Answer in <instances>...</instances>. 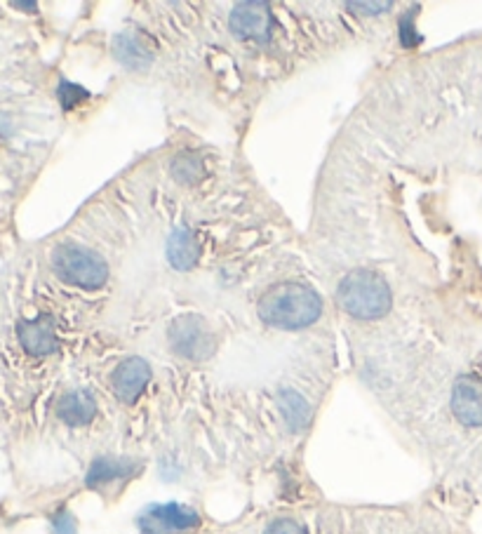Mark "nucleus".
Here are the masks:
<instances>
[{
  "label": "nucleus",
  "instance_id": "nucleus-2",
  "mask_svg": "<svg viewBox=\"0 0 482 534\" xmlns=\"http://www.w3.org/2000/svg\"><path fill=\"white\" fill-rule=\"evenodd\" d=\"M341 309L363 320L381 318L390 309V287L389 283L374 271H353L339 285Z\"/></svg>",
  "mask_w": 482,
  "mask_h": 534
},
{
  "label": "nucleus",
  "instance_id": "nucleus-5",
  "mask_svg": "<svg viewBox=\"0 0 482 534\" xmlns=\"http://www.w3.org/2000/svg\"><path fill=\"white\" fill-rule=\"evenodd\" d=\"M196 525H198V516L180 503L151 506L142 518L144 534H174L196 528Z\"/></svg>",
  "mask_w": 482,
  "mask_h": 534
},
{
  "label": "nucleus",
  "instance_id": "nucleus-4",
  "mask_svg": "<svg viewBox=\"0 0 482 534\" xmlns=\"http://www.w3.org/2000/svg\"><path fill=\"white\" fill-rule=\"evenodd\" d=\"M170 346L184 358L203 361L215 351V335L200 316H181L170 328Z\"/></svg>",
  "mask_w": 482,
  "mask_h": 534
},
{
  "label": "nucleus",
  "instance_id": "nucleus-13",
  "mask_svg": "<svg viewBox=\"0 0 482 534\" xmlns=\"http://www.w3.org/2000/svg\"><path fill=\"white\" fill-rule=\"evenodd\" d=\"M351 10H365V14H379L383 10H390L393 3H351Z\"/></svg>",
  "mask_w": 482,
  "mask_h": 534
},
{
  "label": "nucleus",
  "instance_id": "nucleus-1",
  "mask_svg": "<svg viewBox=\"0 0 482 534\" xmlns=\"http://www.w3.org/2000/svg\"><path fill=\"white\" fill-rule=\"evenodd\" d=\"M320 311V297L311 287L299 283L276 285L259 302L261 320L283 329H299L316 323Z\"/></svg>",
  "mask_w": 482,
  "mask_h": 534
},
{
  "label": "nucleus",
  "instance_id": "nucleus-7",
  "mask_svg": "<svg viewBox=\"0 0 482 534\" xmlns=\"http://www.w3.org/2000/svg\"><path fill=\"white\" fill-rule=\"evenodd\" d=\"M451 410L457 419L466 426L482 424V380L478 377H461L451 391Z\"/></svg>",
  "mask_w": 482,
  "mask_h": 534
},
{
  "label": "nucleus",
  "instance_id": "nucleus-8",
  "mask_svg": "<svg viewBox=\"0 0 482 534\" xmlns=\"http://www.w3.org/2000/svg\"><path fill=\"white\" fill-rule=\"evenodd\" d=\"M151 380V367L142 361V358H130L118 365V370L113 372L111 384L113 391L120 400L132 403L139 393L144 391V386L149 384Z\"/></svg>",
  "mask_w": 482,
  "mask_h": 534
},
{
  "label": "nucleus",
  "instance_id": "nucleus-9",
  "mask_svg": "<svg viewBox=\"0 0 482 534\" xmlns=\"http://www.w3.org/2000/svg\"><path fill=\"white\" fill-rule=\"evenodd\" d=\"M19 342H22V346H24L29 354H52L57 348V335L52 318L40 316L36 318V320H26V323L19 325Z\"/></svg>",
  "mask_w": 482,
  "mask_h": 534
},
{
  "label": "nucleus",
  "instance_id": "nucleus-3",
  "mask_svg": "<svg viewBox=\"0 0 482 534\" xmlns=\"http://www.w3.org/2000/svg\"><path fill=\"white\" fill-rule=\"evenodd\" d=\"M52 267L55 274L71 285L85 287V290H97L109 278V268L104 259L94 252L78 245H62L52 255Z\"/></svg>",
  "mask_w": 482,
  "mask_h": 534
},
{
  "label": "nucleus",
  "instance_id": "nucleus-12",
  "mask_svg": "<svg viewBox=\"0 0 482 534\" xmlns=\"http://www.w3.org/2000/svg\"><path fill=\"white\" fill-rule=\"evenodd\" d=\"M172 177L177 181H188V184H193V181H198L200 177H203V162H200V158H196V155L191 153L180 155L172 165Z\"/></svg>",
  "mask_w": 482,
  "mask_h": 534
},
{
  "label": "nucleus",
  "instance_id": "nucleus-11",
  "mask_svg": "<svg viewBox=\"0 0 482 534\" xmlns=\"http://www.w3.org/2000/svg\"><path fill=\"white\" fill-rule=\"evenodd\" d=\"M59 416H62L66 424H87L94 416V400L90 393L85 391H75L68 393L59 403Z\"/></svg>",
  "mask_w": 482,
  "mask_h": 534
},
{
  "label": "nucleus",
  "instance_id": "nucleus-10",
  "mask_svg": "<svg viewBox=\"0 0 482 534\" xmlns=\"http://www.w3.org/2000/svg\"><path fill=\"white\" fill-rule=\"evenodd\" d=\"M200 257V245L198 241L193 238L191 231L180 229L174 231L170 241H167V259L174 268L180 271H188V268L196 267V261Z\"/></svg>",
  "mask_w": 482,
  "mask_h": 534
},
{
  "label": "nucleus",
  "instance_id": "nucleus-6",
  "mask_svg": "<svg viewBox=\"0 0 482 534\" xmlns=\"http://www.w3.org/2000/svg\"><path fill=\"white\" fill-rule=\"evenodd\" d=\"M273 17L264 3H242L231 14V29L235 36L252 38V40H267L271 33Z\"/></svg>",
  "mask_w": 482,
  "mask_h": 534
}]
</instances>
